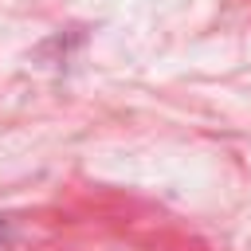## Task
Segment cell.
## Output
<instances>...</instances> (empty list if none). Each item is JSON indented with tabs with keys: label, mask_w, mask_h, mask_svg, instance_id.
I'll return each instance as SVG.
<instances>
[{
	"label": "cell",
	"mask_w": 251,
	"mask_h": 251,
	"mask_svg": "<svg viewBox=\"0 0 251 251\" xmlns=\"http://www.w3.org/2000/svg\"><path fill=\"white\" fill-rule=\"evenodd\" d=\"M0 251H12V247H8V235H4V231H0Z\"/></svg>",
	"instance_id": "6da1fadb"
}]
</instances>
